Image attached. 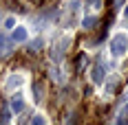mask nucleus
Listing matches in <instances>:
<instances>
[{
	"label": "nucleus",
	"instance_id": "3",
	"mask_svg": "<svg viewBox=\"0 0 128 125\" xmlns=\"http://www.w3.org/2000/svg\"><path fill=\"white\" fill-rule=\"evenodd\" d=\"M68 46H71V38H68V35L58 40V44H55V46H53V50H51V57H53V62H55V64L62 62V55L68 50Z\"/></svg>",
	"mask_w": 128,
	"mask_h": 125
},
{
	"label": "nucleus",
	"instance_id": "5",
	"mask_svg": "<svg viewBox=\"0 0 128 125\" xmlns=\"http://www.w3.org/2000/svg\"><path fill=\"white\" fill-rule=\"evenodd\" d=\"M24 97H22V92H16L11 97V101H9V112L11 114H20V112H24Z\"/></svg>",
	"mask_w": 128,
	"mask_h": 125
},
{
	"label": "nucleus",
	"instance_id": "7",
	"mask_svg": "<svg viewBox=\"0 0 128 125\" xmlns=\"http://www.w3.org/2000/svg\"><path fill=\"white\" fill-rule=\"evenodd\" d=\"M86 66H88V55H86V53H80V55H77V62H75V68L77 70H84Z\"/></svg>",
	"mask_w": 128,
	"mask_h": 125
},
{
	"label": "nucleus",
	"instance_id": "10",
	"mask_svg": "<svg viewBox=\"0 0 128 125\" xmlns=\"http://www.w3.org/2000/svg\"><path fill=\"white\" fill-rule=\"evenodd\" d=\"M11 116L13 114L9 112V108H2V110H0V125H7L9 121H11Z\"/></svg>",
	"mask_w": 128,
	"mask_h": 125
},
{
	"label": "nucleus",
	"instance_id": "16",
	"mask_svg": "<svg viewBox=\"0 0 128 125\" xmlns=\"http://www.w3.org/2000/svg\"><path fill=\"white\" fill-rule=\"evenodd\" d=\"M9 44H11V42H9V40H7V35H4V33L0 31V48H7Z\"/></svg>",
	"mask_w": 128,
	"mask_h": 125
},
{
	"label": "nucleus",
	"instance_id": "18",
	"mask_svg": "<svg viewBox=\"0 0 128 125\" xmlns=\"http://www.w3.org/2000/svg\"><path fill=\"white\" fill-rule=\"evenodd\" d=\"M124 18H128V4H124Z\"/></svg>",
	"mask_w": 128,
	"mask_h": 125
},
{
	"label": "nucleus",
	"instance_id": "12",
	"mask_svg": "<svg viewBox=\"0 0 128 125\" xmlns=\"http://www.w3.org/2000/svg\"><path fill=\"white\" fill-rule=\"evenodd\" d=\"M95 24H97V18H93V15H86V18H82V26H84V29H93Z\"/></svg>",
	"mask_w": 128,
	"mask_h": 125
},
{
	"label": "nucleus",
	"instance_id": "11",
	"mask_svg": "<svg viewBox=\"0 0 128 125\" xmlns=\"http://www.w3.org/2000/svg\"><path fill=\"white\" fill-rule=\"evenodd\" d=\"M2 24H4V29H7V31H13V29L18 26V20H16L13 15H9V18H4V20H2Z\"/></svg>",
	"mask_w": 128,
	"mask_h": 125
},
{
	"label": "nucleus",
	"instance_id": "1",
	"mask_svg": "<svg viewBox=\"0 0 128 125\" xmlns=\"http://www.w3.org/2000/svg\"><path fill=\"white\" fill-rule=\"evenodd\" d=\"M108 50H110V57H115V59L126 57L128 55V33L117 31L110 38V42H108Z\"/></svg>",
	"mask_w": 128,
	"mask_h": 125
},
{
	"label": "nucleus",
	"instance_id": "17",
	"mask_svg": "<svg viewBox=\"0 0 128 125\" xmlns=\"http://www.w3.org/2000/svg\"><path fill=\"white\" fill-rule=\"evenodd\" d=\"M86 2H88V4L93 7V9H97V11L102 9V0H86Z\"/></svg>",
	"mask_w": 128,
	"mask_h": 125
},
{
	"label": "nucleus",
	"instance_id": "2",
	"mask_svg": "<svg viewBox=\"0 0 128 125\" xmlns=\"http://www.w3.org/2000/svg\"><path fill=\"white\" fill-rule=\"evenodd\" d=\"M90 81H93V86H104L106 83V66L102 62H95L90 66Z\"/></svg>",
	"mask_w": 128,
	"mask_h": 125
},
{
	"label": "nucleus",
	"instance_id": "13",
	"mask_svg": "<svg viewBox=\"0 0 128 125\" xmlns=\"http://www.w3.org/2000/svg\"><path fill=\"white\" fill-rule=\"evenodd\" d=\"M49 73H51L53 81H58V83H62V75H60V70H58V66H51V68H49Z\"/></svg>",
	"mask_w": 128,
	"mask_h": 125
},
{
	"label": "nucleus",
	"instance_id": "15",
	"mask_svg": "<svg viewBox=\"0 0 128 125\" xmlns=\"http://www.w3.org/2000/svg\"><path fill=\"white\" fill-rule=\"evenodd\" d=\"M42 42H44L42 38H36L33 42H31V48H33V50H40V48H42Z\"/></svg>",
	"mask_w": 128,
	"mask_h": 125
},
{
	"label": "nucleus",
	"instance_id": "4",
	"mask_svg": "<svg viewBox=\"0 0 128 125\" xmlns=\"http://www.w3.org/2000/svg\"><path fill=\"white\" fill-rule=\"evenodd\" d=\"M26 83V79H24V75H20V73H16V75H9L7 79H4V90L9 92V90H16V88H22Z\"/></svg>",
	"mask_w": 128,
	"mask_h": 125
},
{
	"label": "nucleus",
	"instance_id": "9",
	"mask_svg": "<svg viewBox=\"0 0 128 125\" xmlns=\"http://www.w3.org/2000/svg\"><path fill=\"white\" fill-rule=\"evenodd\" d=\"M117 125H128V103L122 108V112L117 114Z\"/></svg>",
	"mask_w": 128,
	"mask_h": 125
},
{
	"label": "nucleus",
	"instance_id": "6",
	"mask_svg": "<svg viewBox=\"0 0 128 125\" xmlns=\"http://www.w3.org/2000/svg\"><path fill=\"white\" fill-rule=\"evenodd\" d=\"M26 38H29V31H26V26L18 24V26L11 31V38H9V42H11V44H18V42H26Z\"/></svg>",
	"mask_w": 128,
	"mask_h": 125
},
{
	"label": "nucleus",
	"instance_id": "14",
	"mask_svg": "<svg viewBox=\"0 0 128 125\" xmlns=\"http://www.w3.org/2000/svg\"><path fill=\"white\" fill-rule=\"evenodd\" d=\"M33 92H36V94H33V99H36V101L42 99V86H40V83H36V86H33Z\"/></svg>",
	"mask_w": 128,
	"mask_h": 125
},
{
	"label": "nucleus",
	"instance_id": "8",
	"mask_svg": "<svg viewBox=\"0 0 128 125\" xmlns=\"http://www.w3.org/2000/svg\"><path fill=\"white\" fill-rule=\"evenodd\" d=\"M29 125H49V121H46V116L44 114H33L31 116V121H29Z\"/></svg>",
	"mask_w": 128,
	"mask_h": 125
}]
</instances>
